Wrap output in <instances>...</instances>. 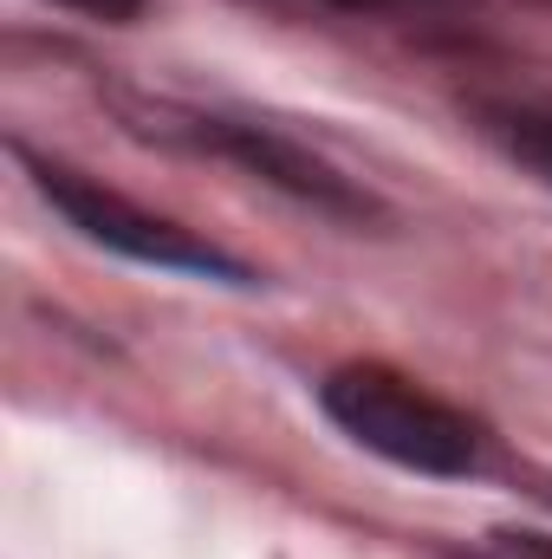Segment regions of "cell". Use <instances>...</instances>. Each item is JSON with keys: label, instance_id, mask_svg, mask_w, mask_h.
I'll return each instance as SVG.
<instances>
[{"label": "cell", "instance_id": "obj_6", "mask_svg": "<svg viewBox=\"0 0 552 559\" xmlns=\"http://www.w3.org/2000/svg\"><path fill=\"white\" fill-rule=\"evenodd\" d=\"M59 7H79L92 20H137L143 13V0H59Z\"/></svg>", "mask_w": 552, "mask_h": 559}, {"label": "cell", "instance_id": "obj_1", "mask_svg": "<svg viewBox=\"0 0 552 559\" xmlns=\"http://www.w3.org/2000/svg\"><path fill=\"white\" fill-rule=\"evenodd\" d=\"M325 417L338 423L351 442H364L371 455L416 468V475H468L481 462V436L455 404H442L435 391L410 384L391 365H345L319 384Z\"/></svg>", "mask_w": 552, "mask_h": 559}, {"label": "cell", "instance_id": "obj_4", "mask_svg": "<svg viewBox=\"0 0 552 559\" xmlns=\"http://www.w3.org/2000/svg\"><path fill=\"white\" fill-rule=\"evenodd\" d=\"M481 131L501 143L514 163H527L552 189V111H527V105H481Z\"/></svg>", "mask_w": 552, "mask_h": 559}, {"label": "cell", "instance_id": "obj_7", "mask_svg": "<svg viewBox=\"0 0 552 559\" xmlns=\"http://www.w3.org/2000/svg\"><path fill=\"white\" fill-rule=\"evenodd\" d=\"M332 7H397V0H332Z\"/></svg>", "mask_w": 552, "mask_h": 559}, {"label": "cell", "instance_id": "obj_2", "mask_svg": "<svg viewBox=\"0 0 552 559\" xmlns=\"http://www.w3.org/2000/svg\"><path fill=\"white\" fill-rule=\"evenodd\" d=\"M131 124L143 138L182 143V150H202V156H228L241 163L248 176L274 182L286 195L312 202L319 215H338V222H384L377 195L358 189L345 169H332L325 156H312L305 143H292L274 124H254V118H221V111H182V105H124Z\"/></svg>", "mask_w": 552, "mask_h": 559}, {"label": "cell", "instance_id": "obj_3", "mask_svg": "<svg viewBox=\"0 0 552 559\" xmlns=\"http://www.w3.org/2000/svg\"><path fill=\"white\" fill-rule=\"evenodd\" d=\"M33 176H39V195H46L85 241H98V248H111V254H131L143 267H169V274H202V280H228V286H254V267H241V261L221 254L215 241L189 235V228L169 222V215H149L131 195H118V189H105V182H92V176H79V169L33 163Z\"/></svg>", "mask_w": 552, "mask_h": 559}, {"label": "cell", "instance_id": "obj_8", "mask_svg": "<svg viewBox=\"0 0 552 559\" xmlns=\"http://www.w3.org/2000/svg\"><path fill=\"white\" fill-rule=\"evenodd\" d=\"M540 495H547V501H552V481H547V488H540Z\"/></svg>", "mask_w": 552, "mask_h": 559}, {"label": "cell", "instance_id": "obj_5", "mask_svg": "<svg viewBox=\"0 0 552 559\" xmlns=\"http://www.w3.org/2000/svg\"><path fill=\"white\" fill-rule=\"evenodd\" d=\"M481 559H552V534H514V527H501V534L481 540Z\"/></svg>", "mask_w": 552, "mask_h": 559}]
</instances>
